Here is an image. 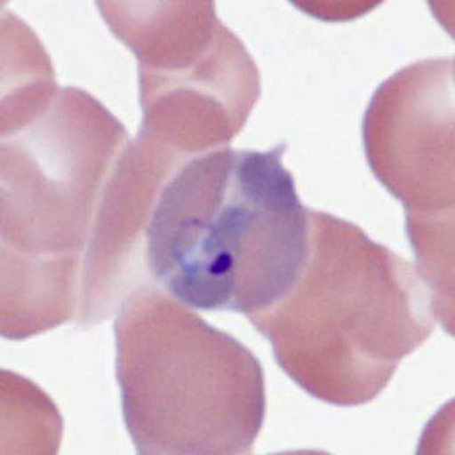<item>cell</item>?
I'll return each mask as SVG.
<instances>
[{
    "mask_svg": "<svg viewBox=\"0 0 455 455\" xmlns=\"http://www.w3.org/2000/svg\"><path fill=\"white\" fill-rule=\"evenodd\" d=\"M131 139L81 88L38 83L2 100V336L76 319L84 266Z\"/></svg>",
    "mask_w": 455,
    "mask_h": 455,
    "instance_id": "obj_1",
    "label": "cell"
},
{
    "mask_svg": "<svg viewBox=\"0 0 455 455\" xmlns=\"http://www.w3.org/2000/svg\"><path fill=\"white\" fill-rule=\"evenodd\" d=\"M272 149L212 150L164 182L146 228L154 284L205 311L248 315L293 285L310 246V208Z\"/></svg>",
    "mask_w": 455,
    "mask_h": 455,
    "instance_id": "obj_2",
    "label": "cell"
},
{
    "mask_svg": "<svg viewBox=\"0 0 455 455\" xmlns=\"http://www.w3.org/2000/svg\"><path fill=\"white\" fill-rule=\"evenodd\" d=\"M304 392L337 407L383 394L437 321L419 270L362 228L310 208V246L280 300L248 315Z\"/></svg>",
    "mask_w": 455,
    "mask_h": 455,
    "instance_id": "obj_3",
    "label": "cell"
},
{
    "mask_svg": "<svg viewBox=\"0 0 455 455\" xmlns=\"http://www.w3.org/2000/svg\"><path fill=\"white\" fill-rule=\"evenodd\" d=\"M122 413L139 454L246 455L266 416L254 352L154 283L114 323Z\"/></svg>",
    "mask_w": 455,
    "mask_h": 455,
    "instance_id": "obj_4",
    "label": "cell"
},
{
    "mask_svg": "<svg viewBox=\"0 0 455 455\" xmlns=\"http://www.w3.org/2000/svg\"><path fill=\"white\" fill-rule=\"evenodd\" d=\"M139 64L143 140L180 164L228 148L261 94L251 53L214 2H98Z\"/></svg>",
    "mask_w": 455,
    "mask_h": 455,
    "instance_id": "obj_5",
    "label": "cell"
},
{
    "mask_svg": "<svg viewBox=\"0 0 455 455\" xmlns=\"http://www.w3.org/2000/svg\"><path fill=\"white\" fill-rule=\"evenodd\" d=\"M454 58L410 64L363 119L369 166L405 210L416 267L435 299L454 298Z\"/></svg>",
    "mask_w": 455,
    "mask_h": 455,
    "instance_id": "obj_6",
    "label": "cell"
}]
</instances>
